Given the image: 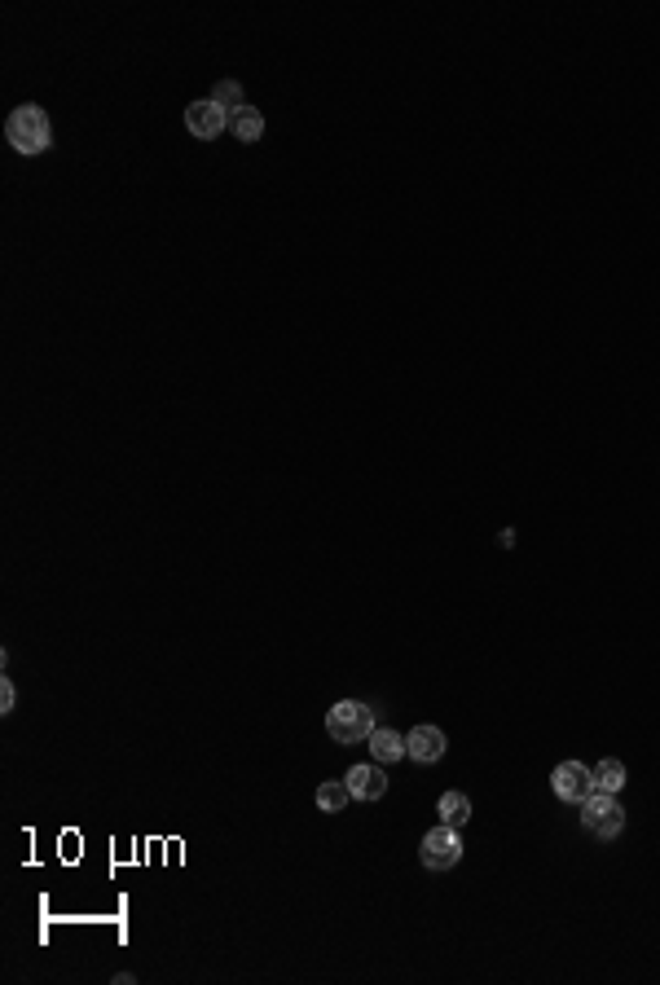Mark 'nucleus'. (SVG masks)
Instances as JSON below:
<instances>
[{
  "mask_svg": "<svg viewBox=\"0 0 660 985\" xmlns=\"http://www.w3.org/2000/svg\"><path fill=\"white\" fill-rule=\"evenodd\" d=\"M5 137H9V146H14L18 154H44L53 146V124H49V115H44L36 102H27V106H18L14 115L5 119Z\"/></svg>",
  "mask_w": 660,
  "mask_h": 985,
  "instance_id": "obj_1",
  "label": "nucleus"
},
{
  "mask_svg": "<svg viewBox=\"0 0 660 985\" xmlns=\"http://www.w3.org/2000/svg\"><path fill=\"white\" fill-rule=\"evenodd\" d=\"M366 744H370V757L379 761V766H396V761L405 757V735H396L392 726H374V735Z\"/></svg>",
  "mask_w": 660,
  "mask_h": 985,
  "instance_id": "obj_9",
  "label": "nucleus"
},
{
  "mask_svg": "<svg viewBox=\"0 0 660 985\" xmlns=\"http://www.w3.org/2000/svg\"><path fill=\"white\" fill-rule=\"evenodd\" d=\"M449 739L440 726H414V735H405V757H414L418 766H432V761L445 757Z\"/></svg>",
  "mask_w": 660,
  "mask_h": 985,
  "instance_id": "obj_7",
  "label": "nucleus"
},
{
  "mask_svg": "<svg viewBox=\"0 0 660 985\" xmlns=\"http://www.w3.org/2000/svg\"><path fill=\"white\" fill-rule=\"evenodd\" d=\"M436 814H440V823H449V827H462L471 818V801L462 792H445L436 801Z\"/></svg>",
  "mask_w": 660,
  "mask_h": 985,
  "instance_id": "obj_11",
  "label": "nucleus"
},
{
  "mask_svg": "<svg viewBox=\"0 0 660 985\" xmlns=\"http://www.w3.org/2000/svg\"><path fill=\"white\" fill-rule=\"evenodd\" d=\"M212 102L225 110V115H234V110L247 106V102H242V84H238V80H220V84H216V93H212Z\"/></svg>",
  "mask_w": 660,
  "mask_h": 985,
  "instance_id": "obj_14",
  "label": "nucleus"
},
{
  "mask_svg": "<svg viewBox=\"0 0 660 985\" xmlns=\"http://www.w3.org/2000/svg\"><path fill=\"white\" fill-rule=\"evenodd\" d=\"M185 128H190L198 141H216L220 132L229 128V115L212 102V97H207V102H190L185 106Z\"/></svg>",
  "mask_w": 660,
  "mask_h": 985,
  "instance_id": "obj_6",
  "label": "nucleus"
},
{
  "mask_svg": "<svg viewBox=\"0 0 660 985\" xmlns=\"http://www.w3.org/2000/svg\"><path fill=\"white\" fill-rule=\"evenodd\" d=\"M550 788H555L559 801L581 805L594 796V770L581 766V761H564V766H555V774H550Z\"/></svg>",
  "mask_w": 660,
  "mask_h": 985,
  "instance_id": "obj_5",
  "label": "nucleus"
},
{
  "mask_svg": "<svg viewBox=\"0 0 660 985\" xmlns=\"http://www.w3.org/2000/svg\"><path fill=\"white\" fill-rule=\"evenodd\" d=\"M344 783L352 788V801H379V796L388 792V774H383L379 761H374V766H352Z\"/></svg>",
  "mask_w": 660,
  "mask_h": 985,
  "instance_id": "obj_8",
  "label": "nucleus"
},
{
  "mask_svg": "<svg viewBox=\"0 0 660 985\" xmlns=\"http://www.w3.org/2000/svg\"><path fill=\"white\" fill-rule=\"evenodd\" d=\"M14 704H18V691H14V682H0V713H14Z\"/></svg>",
  "mask_w": 660,
  "mask_h": 985,
  "instance_id": "obj_15",
  "label": "nucleus"
},
{
  "mask_svg": "<svg viewBox=\"0 0 660 985\" xmlns=\"http://www.w3.org/2000/svg\"><path fill=\"white\" fill-rule=\"evenodd\" d=\"M625 788V766H621V761H616V757H608V761H599V766H594V792H621Z\"/></svg>",
  "mask_w": 660,
  "mask_h": 985,
  "instance_id": "obj_13",
  "label": "nucleus"
},
{
  "mask_svg": "<svg viewBox=\"0 0 660 985\" xmlns=\"http://www.w3.org/2000/svg\"><path fill=\"white\" fill-rule=\"evenodd\" d=\"M374 726H379V722H374L370 704H361V700H339L326 713V730H330V739H335V744H361V739L374 735Z\"/></svg>",
  "mask_w": 660,
  "mask_h": 985,
  "instance_id": "obj_2",
  "label": "nucleus"
},
{
  "mask_svg": "<svg viewBox=\"0 0 660 985\" xmlns=\"http://www.w3.org/2000/svg\"><path fill=\"white\" fill-rule=\"evenodd\" d=\"M418 858H423L427 871H449L462 862V840H458V827L440 823L432 827V832L423 836V845H418Z\"/></svg>",
  "mask_w": 660,
  "mask_h": 985,
  "instance_id": "obj_4",
  "label": "nucleus"
},
{
  "mask_svg": "<svg viewBox=\"0 0 660 985\" xmlns=\"http://www.w3.org/2000/svg\"><path fill=\"white\" fill-rule=\"evenodd\" d=\"M348 801H352L348 783H322V788H317V810L322 814H344Z\"/></svg>",
  "mask_w": 660,
  "mask_h": 985,
  "instance_id": "obj_12",
  "label": "nucleus"
},
{
  "mask_svg": "<svg viewBox=\"0 0 660 985\" xmlns=\"http://www.w3.org/2000/svg\"><path fill=\"white\" fill-rule=\"evenodd\" d=\"M229 132H234L242 146H256V141L264 137V115H260L256 106H242V110L229 115Z\"/></svg>",
  "mask_w": 660,
  "mask_h": 985,
  "instance_id": "obj_10",
  "label": "nucleus"
},
{
  "mask_svg": "<svg viewBox=\"0 0 660 985\" xmlns=\"http://www.w3.org/2000/svg\"><path fill=\"white\" fill-rule=\"evenodd\" d=\"M581 827L599 840H616L625 832V810L612 792H594L590 801H581Z\"/></svg>",
  "mask_w": 660,
  "mask_h": 985,
  "instance_id": "obj_3",
  "label": "nucleus"
}]
</instances>
